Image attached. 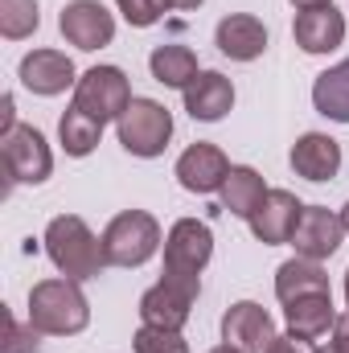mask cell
Returning a JSON list of instances; mask_svg holds the SVG:
<instances>
[{"instance_id":"15","label":"cell","mask_w":349,"mask_h":353,"mask_svg":"<svg viewBox=\"0 0 349 353\" xmlns=\"http://www.w3.org/2000/svg\"><path fill=\"white\" fill-rule=\"evenodd\" d=\"M193 300H197V296H189V292H181L177 283L161 279V283H152V288L140 296V321L152 325V329H173V333H181V329L189 325Z\"/></svg>"},{"instance_id":"7","label":"cell","mask_w":349,"mask_h":353,"mask_svg":"<svg viewBox=\"0 0 349 353\" xmlns=\"http://www.w3.org/2000/svg\"><path fill=\"white\" fill-rule=\"evenodd\" d=\"M132 99H136L132 83H128V74L119 66H90L87 74L74 83V107L94 115V119H103V123L119 119Z\"/></svg>"},{"instance_id":"10","label":"cell","mask_w":349,"mask_h":353,"mask_svg":"<svg viewBox=\"0 0 349 353\" xmlns=\"http://www.w3.org/2000/svg\"><path fill=\"white\" fill-rule=\"evenodd\" d=\"M341 239H346L341 214H333V210H325V205H304L300 226H296V234H292V247H296L300 259H317V263H321V259H329V255L341 251Z\"/></svg>"},{"instance_id":"24","label":"cell","mask_w":349,"mask_h":353,"mask_svg":"<svg viewBox=\"0 0 349 353\" xmlns=\"http://www.w3.org/2000/svg\"><path fill=\"white\" fill-rule=\"evenodd\" d=\"M58 140L66 148V157H90L103 140V119H94L87 111H79L74 103L66 107V115L58 119Z\"/></svg>"},{"instance_id":"17","label":"cell","mask_w":349,"mask_h":353,"mask_svg":"<svg viewBox=\"0 0 349 353\" xmlns=\"http://www.w3.org/2000/svg\"><path fill=\"white\" fill-rule=\"evenodd\" d=\"M292 169L304 181H333L341 173V144L325 132H304L296 144H292Z\"/></svg>"},{"instance_id":"5","label":"cell","mask_w":349,"mask_h":353,"mask_svg":"<svg viewBox=\"0 0 349 353\" xmlns=\"http://www.w3.org/2000/svg\"><path fill=\"white\" fill-rule=\"evenodd\" d=\"M115 132H119V144H123L132 157L152 161V157H161V152L169 148V140H173V115H169V107L157 103V99H132L128 111L115 119Z\"/></svg>"},{"instance_id":"37","label":"cell","mask_w":349,"mask_h":353,"mask_svg":"<svg viewBox=\"0 0 349 353\" xmlns=\"http://www.w3.org/2000/svg\"><path fill=\"white\" fill-rule=\"evenodd\" d=\"M346 304H349V271H346Z\"/></svg>"},{"instance_id":"4","label":"cell","mask_w":349,"mask_h":353,"mask_svg":"<svg viewBox=\"0 0 349 353\" xmlns=\"http://www.w3.org/2000/svg\"><path fill=\"white\" fill-rule=\"evenodd\" d=\"M99 239L107 267H144L161 251V222L148 210H123L107 222Z\"/></svg>"},{"instance_id":"27","label":"cell","mask_w":349,"mask_h":353,"mask_svg":"<svg viewBox=\"0 0 349 353\" xmlns=\"http://www.w3.org/2000/svg\"><path fill=\"white\" fill-rule=\"evenodd\" d=\"M115 4H119V12L132 29H148L173 8V0H115Z\"/></svg>"},{"instance_id":"18","label":"cell","mask_w":349,"mask_h":353,"mask_svg":"<svg viewBox=\"0 0 349 353\" xmlns=\"http://www.w3.org/2000/svg\"><path fill=\"white\" fill-rule=\"evenodd\" d=\"M181 99H185V111H189L193 119L218 123V119L235 107V83H230L226 74H218V70H201L189 87L181 90Z\"/></svg>"},{"instance_id":"28","label":"cell","mask_w":349,"mask_h":353,"mask_svg":"<svg viewBox=\"0 0 349 353\" xmlns=\"http://www.w3.org/2000/svg\"><path fill=\"white\" fill-rule=\"evenodd\" d=\"M4 325H8V333H4V350L0 353H33L37 350V329L33 325H17L12 321V312H4Z\"/></svg>"},{"instance_id":"36","label":"cell","mask_w":349,"mask_h":353,"mask_svg":"<svg viewBox=\"0 0 349 353\" xmlns=\"http://www.w3.org/2000/svg\"><path fill=\"white\" fill-rule=\"evenodd\" d=\"M341 222H346V234H349V201H346V210H341Z\"/></svg>"},{"instance_id":"34","label":"cell","mask_w":349,"mask_h":353,"mask_svg":"<svg viewBox=\"0 0 349 353\" xmlns=\"http://www.w3.org/2000/svg\"><path fill=\"white\" fill-rule=\"evenodd\" d=\"M210 353H243V350H235V345H218V350H210Z\"/></svg>"},{"instance_id":"9","label":"cell","mask_w":349,"mask_h":353,"mask_svg":"<svg viewBox=\"0 0 349 353\" xmlns=\"http://www.w3.org/2000/svg\"><path fill=\"white\" fill-rule=\"evenodd\" d=\"M58 29H62V37L74 46V50H103V46H111V37H115V17L99 4V0H70L66 8H62V17H58Z\"/></svg>"},{"instance_id":"35","label":"cell","mask_w":349,"mask_h":353,"mask_svg":"<svg viewBox=\"0 0 349 353\" xmlns=\"http://www.w3.org/2000/svg\"><path fill=\"white\" fill-rule=\"evenodd\" d=\"M317 353H349V350H341V345H325V350H317Z\"/></svg>"},{"instance_id":"3","label":"cell","mask_w":349,"mask_h":353,"mask_svg":"<svg viewBox=\"0 0 349 353\" xmlns=\"http://www.w3.org/2000/svg\"><path fill=\"white\" fill-rule=\"evenodd\" d=\"M214 259V234L197 218H177L165 234V275L181 292L197 296L201 292V271Z\"/></svg>"},{"instance_id":"21","label":"cell","mask_w":349,"mask_h":353,"mask_svg":"<svg viewBox=\"0 0 349 353\" xmlns=\"http://www.w3.org/2000/svg\"><path fill=\"white\" fill-rule=\"evenodd\" d=\"M312 107L325 119H333V123H349V58H341L337 66H329L325 74H317Z\"/></svg>"},{"instance_id":"26","label":"cell","mask_w":349,"mask_h":353,"mask_svg":"<svg viewBox=\"0 0 349 353\" xmlns=\"http://www.w3.org/2000/svg\"><path fill=\"white\" fill-rule=\"evenodd\" d=\"M132 350L136 353H189V341L173 333V329H152V325H140V333L132 337Z\"/></svg>"},{"instance_id":"29","label":"cell","mask_w":349,"mask_h":353,"mask_svg":"<svg viewBox=\"0 0 349 353\" xmlns=\"http://www.w3.org/2000/svg\"><path fill=\"white\" fill-rule=\"evenodd\" d=\"M267 353H317L308 337H296V333H275V341L267 345Z\"/></svg>"},{"instance_id":"19","label":"cell","mask_w":349,"mask_h":353,"mask_svg":"<svg viewBox=\"0 0 349 353\" xmlns=\"http://www.w3.org/2000/svg\"><path fill=\"white\" fill-rule=\"evenodd\" d=\"M283 321H288V333L296 337H325L333 325H337V308H333V292H312V296H300L292 304H283Z\"/></svg>"},{"instance_id":"31","label":"cell","mask_w":349,"mask_h":353,"mask_svg":"<svg viewBox=\"0 0 349 353\" xmlns=\"http://www.w3.org/2000/svg\"><path fill=\"white\" fill-rule=\"evenodd\" d=\"M333 345L349 350V312H341V316H337V325H333Z\"/></svg>"},{"instance_id":"23","label":"cell","mask_w":349,"mask_h":353,"mask_svg":"<svg viewBox=\"0 0 349 353\" xmlns=\"http://www.w3.org/2000/svg\"><path fill=\"white\" fill-rule=\"evenodd\" d=\"M218 193H222V210H230L235 218H251L259 210V201L267 197V185L251 165H235Z\"/></svg>"},{"instance_id":"11","label":"cell","mask_w":349,"mask_h":353,"mask_svg":"<svg viewBox=\"0 0 349 353\" xmlns=\"http://www.w3.org/2000/svg\"><path fill=\"white\" fill-rule=\"evenodd\" d=\"M222 341L243 353H267V345L275 341V321H271V312L263 304L239 300L222 316Z\"/></svg>"},{"instance_id":"22","label":"cell","mask_w":349,"mask_h":353,"mask_svg":"<svg viewBox=\"0 0 349 353\" xmlns=\"http://www.w3.org/2000/svg\"><path fill=\"white\" fill-rule=\"evenodd\" d=\"M148 70L161 87H173V90H185L201 70H197V54L189 46H157L148 54Z\"/></svg>"},{"instance_id":"12","label":"cell","mask_w":349,"mask_h":353,"mask_svg":"<svg viewBox=\"0 0 349 353\" xmlns=\"http://www.w3.org/2000/svg\"><path fill=\"white\" fill-rule=\"evenodd\" d=\"M230 161H226V152L218 148V144H189L185 152H181V161H177V181H181V189H189V193H218L222 185H226V176H230Z\"/></svg>"},{"instance_id":"20","label":"cell","mask_w":349,"mask_h":353,"mask_svg":"<svg viewBox=\"0 0 349 353\" xmlns=\"http://www.w3.org/2000/svg\"><path fill=\"white\" fill-rule=\"evenodd\" d=\"M312 292H333L325 267L317 263V259H300L296 255V259L279 263V271H275V296H279V304H292V300L312 296Z\"/></svg>"},{"instance_id":"14","label":"cell","mask_w":349,"mask_h":353,"mask_svg":"<svg viewBox=\"0 0 349 353\" xmlns=\"http://www.w3.org/2000/svg\"><path fill=\"white\" fill-rule=\"evenodd\" d=\"M292 37L304 54H333L346 41V17L333 4H317V8H300Z\"/></svg>"},{"instance_id":"2","label":"cell","mask_w":349,"mask_h":353,"mask_svg":"<svg viewBox=\"0 0 349 353\" xmlns=\"http://www.w3.org/2000/svg\"><path fill=\"white\" fill-rule=\"evenodd\" d=\"M46 255H50V263L58 267L66 279H79V283H87L94 279L107 259H103V239H94L90 234V226L79 218V214H58L50 226H46Z\"/></svg>"},{"instance_id":"1","label":"cell","mask_w":349,"mask_h":353,"mask_svg":"<svg viewBox=\"0 0 349 353\" xmlns=\"http://www.w3.org/2000/svg\"><path fill=\"white\" fill-rule=\"evenodd\" d=\"M29 325L41 337H74L90 325V304L79 279H41L29 292Z\"/></svg>"},{"instance_id":"8","label":"cell","mask_w":349,"mask_h":353,"mask_svg":"<svg viewBox=\"0 0 349 353\" xmlns=\"http://www.w3.org/2000/svg\"><path fill=\"white\" fill-rule=\"evenodd\" d=\"M300 214H304V201L292 189H267L259 210L247 218V226L263 247H279V243H292V234L300 226Z\"/></svg>"},{"instance_id":"13","label":"cell","mask_w":349,"mask_h":353,"mask_svg":"<svg viewBox=\"0 0 349 353\" xmlns=\"http://www.w3.org/2000/svg\"><path fill=\"white\" fill-rule=\"evenodd\" d=\"M17 74H21V87L33 90V94H41V99L62 94L66 87H74V83H79L74 62H70L62 50H33V54H25Z\"/></svg>"},{"instance_id":"32","label":"cell","mask_w":349,"mask_h":353,"mask_svg":"<svg viewBox=\"0 0 349 353\" xmlns=\"http://www.w3.org/2000/svg\"><path fill=\"white\" fill-rule=\"evenodd\" d=\"M288 4H296V8H317V4H333V0H288Z\"/></svg>"},{"instance_id":"25","label":"cell","mask_w":349,"mask_h":353,"mask_svg":"<svg viewBox=\"0 0 349 353\" xmlns=\"http://www.w3.org/2000/svg\"><path fill=\"white\" fill-rule=\"evenodd\" d=\"M37 25H41L37 0H0V33L8 41H21V37L37 33Z\"/></svg>"},{"instance_id":"6","label":"cell","mask_w":349,"mask_h":353,"mask_svg":"<svg viewBox=\"0 0 349 353\" xmlns=\"http://www.w3.org/2000/svg\"><path fill=\"white\" fill-rule=\"evenodd\" d=\"M0 152H4L8 185H41L54 173V152L33 123H17L8 136H0Z\"/></svg>"},{"instance_id":"16","label":"cell","mask_w":349,"mask_h":353,"mask_svg":"<svg viewBox=\"0 0 349 353\" xmlns=\"http://www.w3.org/2000/svg\"><path fill=\"white\" fill-rule=\"evenodd\" d=\"M214 46L230 62H255L263 50H267V29H263L259 17H251V12H230V17L218 21Z\"/></svg>"},{"instance_id":"33","label":"cell","mask_w":349,"mask_h":353,"mask_svg":"<svg viewBox=\"0 0 349 353\" xmlns=\"http://www.w3.org/2000/svg\"><path fill=\"white\" fill-rule=\"evenodd\" d=\"M201 0H173V8H197Z\"/></svg>"},{"instance_id":"30","label":"cell","mask_w":349,"mask_h":353,"mask_svg":"<svg viewBox=\"0 0 349 353\" xmlns=\"http://www.w3.org/2000/svg\"><path fill=\"white\" fill-rule=\"evenodd\" d=\"M17 128V119H12V94H4L0 99V136H8Z\"/></svg>"}]
</instances>
